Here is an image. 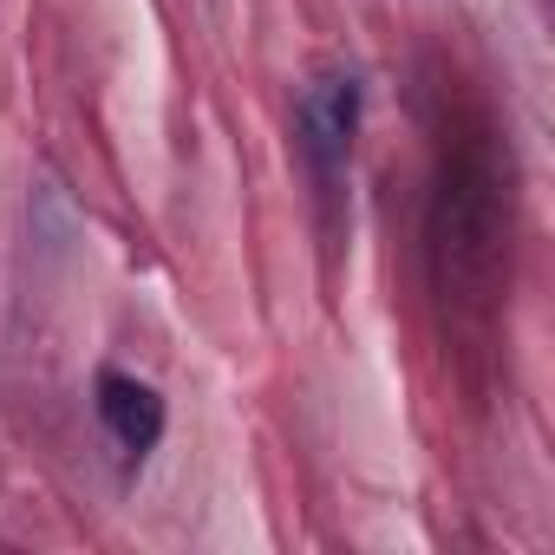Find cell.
Wrapping results in <instances>:
<instances>
[{
  "label": "cell",
  "instance_id": "7a4b0ae2",
  "mask_svg": "<svg viewBox=\"0 0 555 555\" xmlns=\"http://www.w3.org/2000/svg\"><path fill=\"white\" fill-rule=\"evenodd\" d=\"M360 131V79L353 73H314L301 86V144L314 157V170H340Z\"/></svg>",
  "mask_w": 555,
  "mask_h": 555
},
{
  "label": "cell",
  "instance_id": "6da1fadb",
  "mask_svg": "<svg viewBox=\"0 0 555 555\" xmlns=\"http://www.w3.org/2000/svg\"><path fill=\"white\" fill-rule=\"evenodd\" d=\"M438 255L457 282H490L496 268V190L483 164H451L438 190Z\"/></svg>",
  "mask_w": 555,
  "mask_h": 555
},
{
  "label": "cell",
  "instance_id": "3957f363",
  "mask_svg": "<svg viewBox=\"0 0 555 555\" xmlns=\"http://www.w3.org/2000/svg\"><path fill=\"white\" fill-rule=\"evenodd\" d=\"M99 418H105V431H112L125 451H151V444L164 438V399H157L151 386L125 379V373H105V379H99Z\"/></svg>",
  "mask_w": 555,
  "mask_h": 555
}]
</instances>
